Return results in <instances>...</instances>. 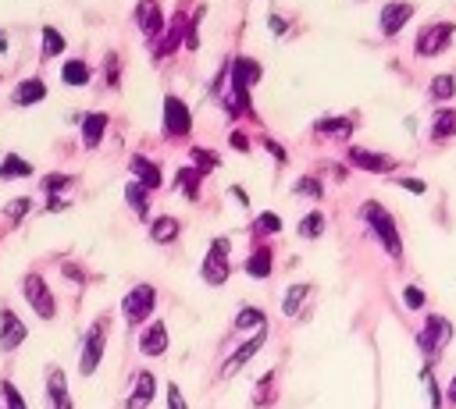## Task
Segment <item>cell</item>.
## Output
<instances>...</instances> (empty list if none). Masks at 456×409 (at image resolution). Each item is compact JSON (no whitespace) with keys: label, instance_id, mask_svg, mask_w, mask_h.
<instances>
[{"label":"cell","instance_id":"cell-15","mask_svg":"<svg viewBox=\"0 0 456 409\" xmlns=\"http://www.w3.org/2000/svg\"><path fill=\"white\" fill-rule=\"evenodd\" d=\"M139 353L143 356H164L168 353V328L157 321V324H150L143 335H139Z\"/></svg>","mask_w":456,"mask_h":409},{"label":"cell","instance_id":"cell-27","mask_svg":"<svg viewBox=\"0 0 456 409\" xmlns=\"http://www.w3.org/2000/svg\"><path fill=\"white\" fill-rule=\"evenodd\" d=\"M29 175H33V164L22 157H4V164H0V178H29Z\"/></svg>","mask_w":456,"mask_h":409},{"label":"cell","instance_id":"cell-23","mask_svg":"<svg viewBox=\"0 0 456 409\" xmlns=\"http://www.w3.org/2000/svg\"><path fill=\"white\" fill-rule=\"evenodd\" d=\"M146 193L150 189L143 185V182H129L125 185V200H129V207L139 214V217H150V207H146Z\"/></svg>","mask_w":456,"mask_h":409},{"label":"cell","instance_id":"cell-16","mask_svg":"<svg viewBox=\"0 0 456 409\" xmlns=\"http://www.w3.org/2000/svg\"><path fill=\"white\" fill-rule=\"evenodd\" d=\"M47 97V82L43 79H25L15 86V104L18 107H33V104H43Z\"/></svg>","mask_w":456,"mask_h":409},{"label":"cell","instance_id":"cell-39","mask_svg":"<svg viewBox=\"0 0 456 409\" xmlns=\"http://www.w3.org/2000/svg\"><path fill=\"white\" fill-rule=\"evenodd\" d=\"M257 228H260V232H271V235H275V232H282V221H278V217H275V214H260V221H257Z\"/></svg>","mask_w":456,"mask_h":409},{"label":"cell","instance_id":"cell-12","mask_svg":"<svg viewBox=\"0 0 456 409\" xmlns=\"http://www.w3.org/2000/svg\"><path fill=\"white\" fill-rule=\"evenodd\" d=\"M349 164L360 168V171H375V175H385V171L396 168V161H392V157H385V153H371V150H360V146L349 150Z\"/></svg>","mask_w":456,"mask_h":409},{"label":"cell","instance_id":"cell-8","mask_svg":"<svg viewBox=\"0 0 456 409\" xmlns=\"http://www.w3.org/2000/svg\"><path fill=\"white\" fill-rule=\"evenodd\" d=\"M264 342H267V335H264V331H257L253 338H246V342H242L239 349H235V353L228 356V363L221 367V377H235V374H239L242 367H246V363H250V360H253V356H257V353L264 349Z\"/></svg>","mask_w":456,"mask_h":409},{"label":"cell","instance_id":"cell-24","mask_svg":"<svg viewBox=\"0 0 456 409\" xmlns=\"http://www.w3.org/2000/svg\"><path fill=\"white\" fill-rule=\"evenodd\" d=\"M432 136H435L439 143L456 136V111H439V114H435V121H432Z\"/></svg>","mask_w":456,"mask_h":409},{"label":"cell","instance_id":"cell-33","mask_svg":"<svg viewBox=\"0 0 456 409\" xmlns=\"http://www.w3.org/2000/svg\"><path fill=\"white\" fill-rule=\"evenodd\" d=\"M453 89H456L453 75H435V82H432V97H435V100H449Z\"/></svg>","mask_w":456,"mask_h":409},{"label":"cell","instance_id":"cell-31","mask_svg":"<svg viewBox=\"0 0 456 409\" xmlns=\"http://www.w3.org/2000/svg\"><path fill=\"white\" fill-rule=\"evenodd\" d=\"M43 50L54 57V54H61V50H65V36H61L57 33V29L54 25H43Z\"/></svg>","mask_w":456,"mask_h":409},{"label":"cell","instance_id":"cell-22","mask_svg":"<svg viewBox=\"0 0 456 409\" xmlns=\"http://www.w3.org/2000/svg\"><path fill=\"white\" fill-rule=\"evenodd\" d=\"M246 274H250V278H257V281L271 274V246L253 249V257L246 260Z\"/></svg>","mask_w":456,"mask_h":409},{"label":"cell","instance_id":"cell-42","mask_svg":"<svg viewBox=\"0 0 456 409\" xmlns=\"http://www.w3.org/2000/svg\"><path fill=\"white\" fill-rule=\"evenodd\" d=\"M400 189H407V193L420 196V193H424V182H420V178H403V182H400Z\"/></svg>","mask_w":456,"mask_h":409},{"label":"cell","instance_id":"cell-18","mask_svg":"<svg viewBox=\"0 0 456 409\" xmlns=\"http://www.w3.org/2000/svg\"><path fill=\"white\" fill-rule=\"evenodd\" d=\"M129 168H132V175H136V178L150 189V193H154V189H161V168H157V164H150L143 153H136V157H132Z\"/></svg>","mask_w":456,"mask_h":409},{"label":"cell","instance_id":"cell-20","mask_svg":"<svg viewBox=\"0 0 456 409\" xmlns=\"http://www.w3.org/2000/svg\"><path fill=\"white\" fill-rule=\"evenodd\" d=\"M178 217H168V214H161L154 225H150V239H154L157 246H168V242H175L178 239Z\"/></svg>","mask_w":456,"mask_h":409},{"label":"cell","instance_id":"cell-17","mask_svg":"<svg viewBox=\"0 0 456 409\" xmlns=\"http://www.w3.org/2000/svg\"><path fill=\"white\" fill-rule=\"evenodd\" d=\"M47 395L54 402V409H72V395H68V381H65V370H50L47 377Z\"/></svg>","mask_w":456,"mask_h":409},{"label":"cell","instance_id":"cell-25","mask_svg":"<svg viewBox=\"0 0 456 409\" xmlns=\"http://www.w3.org/2000/svg\"><path fill=\"white\" fill-rule=\"evenodd\" d=\"M61 82L65 86H86L89 82V65L86 61H68V65L61 68Z\"/></svg>","mask_w":456,"mask_h":409},{"label":"cell","instance_id":"cell-40","mask_svg":"<svg viewBox=\"0 0 456 409\" xmlns=\"http://www.w3.org/2000/svg\"><path fill=\"white\" fill-rule=\"evenodd\" d=\"M29 207H33V203H29V200H15V203H8V207H4V214L11 217V221H18L22 214H29Z\"/></svg>","mask_w":456,"mask_h":409},{"label":"cell","instance_id":"cell-43","mask_svg":"<svg viewBox=\"0 0 456 409\" xmlns=\"http://www.w3.org/2000/svg\"><path fill=\"white\" fill-rule=\"evenodd\" d=\"M107 82H111V86H118V57H114V54L107 57Z\"/></svg>","mask_w":456,"mask_h":409},{"label":"cell","instance_id":"cell-26","mask_svg":"<svg viewBox=\"0 0 456 409\" xmlns=\"http://www.w3.org/2000/svg\"><path fill=\"white\" fill-rule=\"evenodd\" d=\"M324 225H328V217L321 214V210H310L307 217H303V221H299V239H317L321 232H324Z\"/></svg>","mask_w":456,"mask_h":409},{"label":"cell","instance_id":"cell-13","mask_svg":"<svg viewBox=\"0 0 456 409\" xmlns=\"http://www.w3.org/2000/svg\"><path fill=\"white\" fill-rule=\"evenodd\" d=\"M157 395V377L150 370H139L136 381H132V392H129V409H146Z\"/></svg>","mask_w":456,"mask_h":409},{"label":"cell","instance_id":"cell-29","mask_svg":"<svg viewBox=\"0 0 456 409\" xmlns=\"http://www.w3.org/2000/svg\"><path fill=\"white\" fill-rule=\"evenodd\" d=\"M200 178H203V175H200L196 168H182L175 182H178V189H182V193H186L189 200H196V185H200Z\"/></svg>","mask_w":456,"mask_h":409},{"label":"cell","instance_id":"cell-3","mask_svg":"<svg viewBox=\"0 0 456 409\" xmlns=\"http://www.w3.org/2000/svg\"><path fill=\"white\" fill-rule=\"evenodd\" d=\"M449 342H453V324H449L446 317H439V313H432V317L424 321L420 335H417L420 353H424V356H439Z\"/></svg>","mask_w":456,"mask_h":409},{"label":"cell","instance_id":"cell-30","mask_svg":"<svg viewBox=\"0 0 456 409\" xmlns=\"http://www.w3.org/2000/svg\"><path fill=\"white\" fill-rule=\"evenodd\" d=\"M317 132H324V136H349L353 132V121L349 118H328V121L317 125Z\"/></svg>","mask_w":456,"mask_h":409},{"label":"cell","instance_id":"cell-28","mask_svg":"<svg viewBox=\"0 0 456 409\" xmlns=\"http://www.w3.org/2000/svg\"><path fill=\"white\" fill-rule=\"evenodd\" d=\"M307 296H310V285H292V289L285 292V303H282V313H285V317H296Z\"/></svg>","mask_w":456,"mask_h":409},{"label":"cell","instance_id":"cell-2","mask_svg":"<svg viewBox=\"0 0 456 409\" xmlns=\"http://www.w3.org/2000/svg\"><path fill=\"white\" fill-rule=\"evenodd\" d=\"M154 306H157L154 285H136L132 292H125V299H121V317L136 328V324H143L150 313H154Z\"/></svg>","mask_w":456,"mask_h":409},{"label":"cell","instance_id":"cell-35","mask_svg":"<svg viewBox=\"0 0 456 409\" xmlns=\"http://www.w3.org/2000/svg\"><path fill=\"white\" fill-rule=\"evenodd\" d=\"M193 161H196V171L207 175V171H214L221 161H218V153H207V150H193Z\"/></svg>","mask_w":456,"mask_h":409},{"label":"cell","instance_id":"cell-32","mask_svg":"<svg viewBox=\"0 0 456 409\" xmlns=\"http://www.w3.org/2000/svg\"><path fill=\"white\" fill-rule=\"evenodd\" d=\"M296 196H310V200H321L324 196V185L317 178H299L296 182Z\"/></svg>","mask_w":456,"mask_h":409},{"label":"cell","instance_id":"cell-48","mask_svg":"<svg viewBox=\"0 0 456 409\" xmlns=\"http://www.w3.org/2000/svg\"><path fill=\"white\" fill-rule=\"evenodd\" d=\"M47 207H50V210H65V207H68V200H50Z\"/></svg>","mask_w":456,"mask_h":409},{"label":"cell","instance_id":"cell-38","mask_svg":"<svg viewBox=\"0 0 456 409\" xmlns=\"http://www.w3.org/2000/svg\"><path fill=\"white\" fill-rule=\"evenodd\" d=\"M424 385H428V399H432V409H442V395H439V385H435L432 370H424Z\"/></svg>","mask_w":456,"mask_h":409},{"label":"cell","instance_id":"cell-34","mask_svg":"<svg viewBox=\"0 0 456 409\" xmlns=\"http://www.w3.org/2000/svg\"><path fill=\"white\" fill-rule=\"evenodd\" d=\"M0 399H4L8 409H25V399L18 395V388L11 381H0Z\"/></svg>","mask_w":456,"mask_h":409},{"label":"cell","instance_id":"cell-21","mask_svg":"<svg viewBox=\"0 0 456 409\" xmlns=\"http://www.w3.org/2000/svg\"><path fill=\"white\" fill-rule=\"evenodd\" d=\"M264 324H267V317L253 306H242L235 313V331H264Z\"/></svg>","mask_w":456,"mask_h":409},{"label":"cell","instance_id":"cell-36","mask_svg":"<svg viewBox=\"0 0 456 409\" xmlns=\"http://www.w3.org/2000/svg\"><path fill=\"white\" fill-rule=\"evenodd\" d=\"M72 189V175H43V193H61Z\"/></svg>","mask_w":456,"mask_h":409},{"label":"cell","instance_id":"cell-45","mask_svg":"<svg viewBox=\"0 0 456 409\" xmlns=\"http://www.w3.org/2000/svg\"><path fill=\"white\" fill-rule=\"evenodd\" d=\"M264 146H267L271 153H275V157H278V164H285V150H282L278 143H271V139H264Z\"/></svg>","mask_w":456,"mask_h":409},{"label":"cell","instance_id":"cell-10","mask_svg":"<svg viewBox=\"0 0 456 409\" xmlns=\"http://www.w3.org/2000/svg\"><path fill=\"white\" fill-rule=\"evenodd\" d=\"M25 342V324L15 317V310H0V353H15Z\"/></svg>","mask_w":456,"mask_h":409},{"label":"cell","instance_id":"cell-19","mask_svg":"<svg viewBox=\"0 0 456 409\" xmlns=\"http://www.w3.org/2000/svg\"><path fill=\"white\" fill-rule=\"evenodd\" d=\"M104 129H107V114H89V118H82V146H86V150H97L100 139H104Z\"/></svg>","mask_w":456,"mask_h":409},{"label":"cell","instance_id":"cell-9","mask_svg":"<svg viewBox=\"0 0 456 409\" xmlns=\"http://www.w3.org/2000/svg\"><path fill=\"white\" fill-rule=\"evenodd\" d=\"M189 129H193L189 107L182 104L178 97H168V100H164V132H168V136H186Z\"/></svg>","mask_w":456,"mask_h":409},{"label":"cell","instance_id":"cell-14","mask_svg":"<svg viewBox=\"0 0 456 409\" xmlns=\"http://www.w3.org/2000/svg\"><path fill=\"white\" fill-rule=\"evenodd\" d=\"M410 18H414V4H407V0L385 4V8H382V33H385V36H396Z\"/></svg>","mask_w":456,"mask_h":409},{"label":"cell","instance_id":"cell-49","mask_svg":"<svg viewBox=\"0 0 456 409\" xmlns=\"http://www.w3.org/2000/svg\"><path fill=\"white\" fill-rule=\"evenodd\" d=\"M449 402H456V374H453V381H449Z\"/></svg>","mask_w":456,"mask_h":409},{"label":"cell","instance_id":"cell-7","mask_svg":"<svg viewBox=\"0 0 456 409\" xmlns=\"http://www.w3.org/2000/svg\"><path fill=\"white\" fill-rule=\"evenodd\" d=\"M453 33H456V25L453 22H439V25H428L420 33V40H417V54L420 57H435V54H442L446 47H449V40H453Z\"/></svg>","mask_w":456,"mask_h":409},{"label":"cell","instance_id":"cell-47","mask_svg":"<svg viewBox=\"0 0 456 409\" xmlns=\"http://www.w3.org/2000/svg\"><path fill=\"white\" fill-rule=\"evenodd\" d=\"M232 196H235V200H239L242 207H250V196H246V193H242V189H239V185H232Z\"/></svg>","mask_w":456,"mask_h":409},{"label":"cell","instance_id":"cell-1","mask_svg":"<svg viewBox=\"0 0 456 409\" xmlns=\"http://www.w3.org/2000/svg\"><path fill=\"white\" fill-rule=\"evenodd\" d=\"M360 217H363V225L378 235V242L385 246V253H388L392 260H400V257H403V242H400V232H396L392 214H388L382 203H363V207H360Z\"/></svg>","mask_w":456,"mask_h":409},{"label":"cell","instance_id":"cell-41","mask_svg":"<svg viewBox=\"0 0 456 409\" xmlns=\"http://www.w3.org/2000/svg\"><path fill=\"white\" fill-rule=\"evenodd\" d=\"M168 409H189L186 399H182V392H178V385H168Z\"/></svg>","mask_w":456,"mask_h":409},{"label":"cell","instance_id":"cell-4","mask_svg":"<svg viewBox=\"0 0 456 409\" xmlns=\"http://www.w3.org/2000/svg\"><path fill=\"white\" fill-rule=\"evenodd\" d=\"M25 299L33 306V313L40 321H54L57 317V306H54V292L40 274H25Z\"/></svg>","mask_w":456,"mask_h":409},{"label":"cell","instance_id":"cell-50","mask_svg":"<svg viewBox=\"0 0 456 409\" xmlns=\"http://www.w3.org/2000/svg\"><path fill=\"white\" fill-rule=\"evenodd\" d=\"M4 50H8V36H4V33H0V54H4Z\"/></svg>","mask_w":456,"mask_h":409},{"label":"cell","instance_id":"cell-46","mask_svg":"<svg viewBox=\"0 0 456 409\" xmlns=\"http://www.w3.org/2000/svg\"><path fill=\"white\" fill-rule=\"evenodd\" d=\"M267 25H271V29H275V33H285V22H282L278 15H271V18H267Z\"/></svg>","mask_w":456,"mask_h":409},{"label":"cell","instance_id":"cell-5","mask_svg":"<svg viewBox=\"0 0 456 409\" xmlns=\"http://www.w3.org/2000/svg\"><path fill=\"white\" fill-rule=\"evenodd\" d=\"M107 324L104 321H97L93 328H89V335H86V345H82V363H79V374L82 377H93L97 374V367H100V360H104V345H107V331H104Z\"/></svg>","mask_w":456,"mask_h":409},{"label":"cell","instance_id":"cell-6","mask_svg":"<svg viewBox=\"0 0 456 409\" xmlns=\"http://www.w3.org/2000/svg\"><path fill=\"white\" fill-rule=\"evenodd\" d=\"M203 281L207 285H225L228 281V239L210 242V253L203 260Z\"/></svg>","mask_w":456,"mask_h":409},{"label":"cell","instance_id":"cell-37","mask_svg":"<svg viewBox=\"0 0 456 409\" xmlns=\"http://www.w3.org/2000/svg\"><path fill=\"white\" fill-rule=\"evenodd\" d=\"M403 303H407L410 310H420V306L428 303V299H424V289H417V285H407V292H403Z\"/></svg>","mask_w":456,"mask_h":409},{"label":"cell","instance_id":"cell-11","mask_svg":"<svg viewBox=\"0 0 456 409\" xmlns=\"http://www.w3.org/2000/svg\"><path fill=\"white\" fill-rule=\"evenodd\" d=\"M136 25L143 29L146 36H161V29H164V15H161V4L157 0H139L136 4Z\"/></svg>","mask_w":456,"mask_h":409},{"label":"cell","instance_id":"cell-44","mask_svg":"<svg viewBox=\"0 0 456 409\" xmlns=\"http://www.w3.org/2000/svg\"><path fill=\"white\" fill-rule=\"evenodd\" d=\"M232 146L246 153V150H250V139H246V136H239V132H232Z\"/></svg>","mask_w":456,"mask_h":409}]
</instances>
